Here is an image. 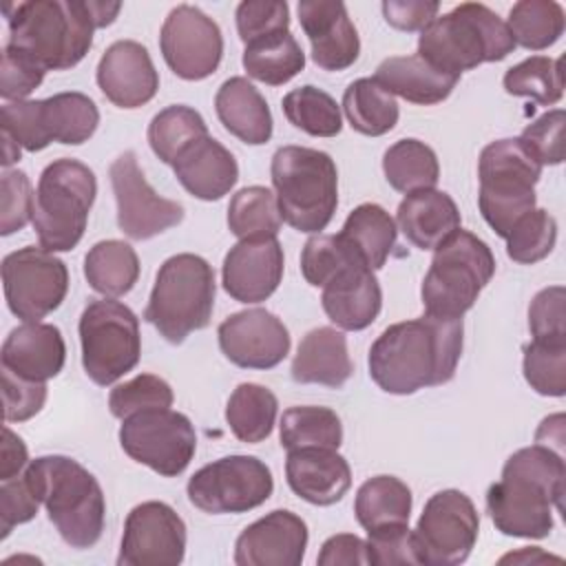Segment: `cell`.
Here are the masks:
<instances>
[{
  "label": "cell",
  "instance_id": "obj_21",
  "mask_svg": "<svg viewBox=\"0 0 566 566\" xmlns=\"http://www.w3.org/2000/svg\"><path fill=\"white\" fill-rule=\"evenodd\" d=\"M283 265V248L276 237L239 239L223 259V290L239 303H261L276 292Z\"/></svg>",
  "mask_w": 566,
  "mask_h": 566
},
{
  "label": "cell",
  "instance_id": "obj_39",
  "mask_svg": "<svg viewBox=\"0 0 566 566\" xmlns=\"http://www.w3.org/2000/svg\"><path fill=\"white\" fill-rule=\"evenodd\" d=\"M241 62L252 80L281 86L305 69V53L296 38L285 31L248 44Z\"/></svg>",
  "mask_w": 566,
  "mask_h": 566
},
{
  "label": "cell",
  "instance_id": "obj_14",
  "mask_svg": "<svg viewBox=\"0 0 566 566\" xmlns=\"http://www.w3.org/2000/svg\"><path fill=\"white\" fill-rule=\"evenodd\" d=\"M119 444L130 460L164 478H175L190 464L197 451V433L186 413L150 409L122 420Z\"/></svg>",
  "mask_w": 566,
  "mask_h": 566
},
{
  "label": "cell",
  "instance_id": "obj_61",
  "mask_svg": "<svg viewBox=\"0 0 566 566\" xmlns=\"http://www.w3.org/2000/svg\"><path fill=\"white\" fill-rule=\"evenodd\" d=\"M506 562H515V564H542V562H559V557L555 555H546L539 546H528V548H520L517 553H509L500 559V564Z\"/></svg>",
  "mask_w": 566,
  "mask_h": 566
},
{
  "label": "cell",
  "instance_id": "obj_29",
  "mask_svg": "<svg viewBox=\"0 0 566 566\" xmlns=\"http://www.w3.org/2000/svg\"><path fill=\"white\" fill-rule=\"evenodd\" d=\"M398 228L418 250H436L455 230L462 217L455 201L436 188L409 192L396 210Z\"/></svg>",
  "mask_w": 566,
  "mask_h": 566
},
{
  "label": "cell",
  "instance_id": "obj_49",
  "mask_svg": "<svg viewBox=\"0 0 566 566\" xmlns=\"http://www.w3.org/2000/svg\"><path fill=\"white\" fill-rule=\"evenodd\" d=\"M175 400L172 387L155 376V374H139L122 385H117L108 396V409L115 418L124 420L139 411L150 409H170Z\"/></svg>",
  "mask_w": 566,
  "mask_h": 566
},
{
  "label": "cell",
  "instance_id": "obj_31",
  "mask_svg": "<svg viewBox=\"0 0 566 566\" xmlns=\"http://www.w3.org/2000/svg\"><path fill=\"white\" fill-rule=\"evenodd\" d=\"M374 80L394 97H402L411 104L431 106L444 102L455 84L458 75L444 73L416 55H394L378 64Z\"/></svg>",
  "mask_w": 566,
  "mask_h": 566
},
{
  "label": "cell",
  "instance_id": "obj_26",
  "mask_svg": "<svg viewBox=\"0 0 566 566\" xmlns=\"http://www.w3.org/2000/svg\"><path fill=\"white\" fill-rule=\"evenodd\" d=\"M2 369L35 382L57 376L66 360L62 332L49 323H24L9 332L2 343Z\"/></svg>",
  "mask_w": 566,
  "mask_h": 566
},
{
  "label": "cell",
  "instance_id": "obj_40",
  "mask_svg": "<svg viewBox=\"0 0 566 566\" xmlns=\"http://www.w3.org/2000/svg\"><path fill=\"white\" fill-rule=\"evenodd\" d=\"M279 436L285 451L303 447L338 449L343 442V424L329 407H290L281 416Z\"/></svg>",
  "mask_w": 566,
  "mask_h": 566
},
{
  "label": "cell",
  "instance_id": "obj_56",
  "mask_svg": "<svg viewBox=\"0 0 566 566\" xmlns=\"http://www.w3.org/2000/svg\"><path fill=\"white\" fill-rule=\"evenodd\" d=\"M44 69L38 66L27 55L18 53L15 49H2V66H0V95L7 102H22L31 95L44 80Z\"/></svg>",
  "mask_w": 566,
  "mask_h": 566
},
{
  "label": "cell",
  "instance_id": "obj_50",
  "mask_svg": "<svg viewBox=\"0 0 566 566\" xmlns=\"http://www.w3.org/2000/svg\"><path fill=\"white\" fill-rule=\"evenodd\" d=\"M234 18L239 38L245 46L290 31V7L281 0H243L239 2Z\"/></svg>",
  "mask_w": 566,
  "mask_h": 566
},
{
  "label": "cell",
  "instance_id": "obj_60",
  "mask_svg": "<svg viewBox=\"0 0 566 566\" xmlns=\"http://www.w3.org/2000/svg\"><path fill=\"white\" fill-rule=\"evenodd\" d=\"M29 451L24 440L13 433L9 427H2V444H0V480H11L20 475L29 464Z\"/></svg>",
  "mask_w": 566,
  "mask_h": 566
},
{
  "label": "cell",
  "instance_id": "obj_5",
  "mask_svg": "<svg viewBox=\"0 0 566 566\" xmlns=\"http://www.w3.org/2000/svg\"><path fill=\"white\" fill-rule=\"evenodd\" d=\"M515 42L506 22L480 2H462L429 22L418 38V55L431 66L462 75L484 62H500Z\"/></svg>",
  "mask_w": 566,
  "mask_h": 566
},
{
  "label": "cell",
  "instance_id": "obj_4",
  "mask_svg": "<svg viewBox=\"0 0 566 566\" xmlns=\"http://www.w3.org/2000/svg\"><path fill=\"white\" fill-rule=\"evenodd\" d=\"M60 537L77 551L99 542L106 500L95 475L69 455H40L24 469Z\"/></svg>",
  "mask_w": 566,
  "mask_h": 566
},
{
  "label": "cell",
  "instance_id": "obj_33",
  "mask_svg": "<svg viewBox=\"0 0 566 566\" xmlns=\"http://www.w3.org/2000/svg\"><path fill=\"white\" fill-rule=\"evenodd\" d=\"M88 285L106 298L128 294L139 279V259L130 243L119 239L97 241L84 256Z\"/></svg>",
  "mask_w": 566,
  "mask_h": 566
},
{
  "label": "cell",
  "instance_id": "obj_8",
  "mask_svg": "<svg viewBox=\"0 0 566 566\" xmlns=\"http://www.w3.org/2000/svg\"><path fill=\"white\" fill-rule=\"evenodd\" d=\"M495 274L491 248L469 230H455L433 250L422 279L420 296L424 314L436 318H462Z\"/></svg>",
  "mask_w": 566,
  "mask_h": 566
},
{
  "label": "cell",
  "instance_id": "obj_28",
  "mask_svg": "<svg viewBox=\"0 0 566 566\" xmlns=\"http://www.w3.org/2000/svg\"><path fill=\"white\" fill-rule=\"evenodd\" d=\"M172 170L177 181L201 201L221 199L239 179L234 155L210 135L190 144L175 159Z\"/></svg>",
  "mask_w": 566,
  "mask_h": 566
},
{
  "label": "cell",
  "instance_id": "obj_19",
  "mask_svg": "<svg viewBox=\"0 0 566 566\" xmlns=\"http://www.w3.org/2000/svg\"><path fill=\"white\" fill-rule=\"evenodd\" d=\"M186 555V524L166 502H142L124 522L119 566H177Z\"/></svg>",
  "mask_w": 566,
  "mask_h": 566
},
{
  "label": "cell",
  "instance_id": "obj_54",
  "mask_svg": "<svg viewBox=\"0 0 566 566\" xmlns=\"http://www.w3.org/2000/svg\"><path fill=\"white\" fill-rule=\"evenodd\" d=\"M566 290L551 285L539 290L528 305V329L533 340H566Z\"/></svg>",
  "mask_w": 566,
  "mask_h": 566
},
{
  "label": "cell",
  "instance_id": "obj_44",
  "mask_svg": "<svg viewBox=\"0 0 566 566\" xmlns=\"http://www.w3.org/2000/svg\"><path fill=\"white\" fill-rule=\"evenodd\" d=\"M504 91L515 97H528L539 106H553L564 95L562 57L531 55L504 73Z\"/></svg>",
  "mask_w": 566,
  "mask_h": 566
},
{
  "label": "cell",
  "instance_id": "obj_55",
  "mask_svg": "<svg viewBox=\"0 0 566 566\" xmlns=\"http://www.w3.org/2000/svg\"><path fill=\"white\" fill-rule=\"evenodd\" d=\"M40 500L27 478V473L22 471L20 475L4 480L0 484V531H2V539L13 531V526L18 524H27L35 517L38 509H40Z\"/></svg>",
  "mask_w": 566,
  "mask_h": 566
},
{
  "label": "cell",
  "instance_id": "obj_10",
  "mask_svg": "<svg viewBox=\"0 0 566 566\" xmlns=\"http://www.w3.org/2000/svg\"><path fill=\"white\" fill-rule=\"evenodd\" d=\"M542 164L528 153L520 137L486 144L478 159V206L489 228L506 239L515 221L535 208V184Z\"/></svg>",
  "mask_w": 566,
  "mask_h": 566
},
{
  "label": "cell",
  "instance_id": "obj_1",
  "mask_svg": "<svg viewBox=\"0 0 566 566\" xmlns=\"http://www.w3.org/2000/svg\"><path fill=\"white\" fill-rule=\"evenodd\" d=\"M462 318L420 316L394 323L369 347V376L387 394L407 396L444 385L462 356Z\"/></svg>",
  "mask_w": 566,
  "mask_h": 566
},
{
  "label": "cell",
  "instance_id": "obj_36",
  "mask_svg": "<svg viewBox=\"0 0 566 566\" xmlns=\"http://www.w3.org/2000/svg\"><path fill=\"white\" fill-rule=\"evenodd\" d=\"M279 400L259 382H241L230 394L226 405V422L237 440L256 444L263 442L276 422Z\"/></svg>",
  "mask_w": 566,
  "mask_h": 566
},
{
  "label": "cell",
  "instance_id": "obj_43",
  "mask_svg": "<svg viewBox=\"0 0 566 566\" xmlns=\"http://www.w3.org/2000/svg\"><path fill=\"white\" fill-rule=\"evenodd\" d=\"M276 195L265 186H245L232 195L228 206V228L239 239L276 237L281 230Z\"/></svg>",
  "mask_w": 566,
  "mask_h": 566
},
{
  "label": "cell",
  "instance_id": "obj_37",
  "mask_svg": "<svg viewBox=\"0 0 566 566\" xmlns=\"http://www.w3.org/2000/svg\"><path fill=\"white\" fill-rule=\"evenodd\" d=\"M349 126L367 137H380L398 124V102L374 77L354 80L343 93Z\"/></svg>",
  "mask_w": 566,
  "mask_h": 566
},
{
  "label": "cell",
  "instance_id": "obj_42",
  "mask_svg": "<svg viewBox=\"0 0 566 566\" xmlns=\"http://www.w3.org/2000/svg\"><path fill=\"white\" fill-rule=\"evenodd\" d=\"M208 135V124L199 111L186 104H172L159 111L148 124V144L164 164L175 159L195 142Z\"/></svg>",
  "mask_w": 566,
  "mask_h": 566
},
{
  "label": "cell",
  "instance_id": "obj_48",
  "mask_svg": "<svg viewBox=\"0 0 566 566\" xmlns=\"http://www.w3.org/2000/svg\"><path fill=\"white\" fill-rule=\"evenodd\" d=\"M524 378L539 396L566 394V340H531L524 347Z\"/></svg>",
  "mask_w": 566,
  "mask_h": 566
},
{
  "label": "cell",
  "instance_id": "obj_57",
  "mask_svg": "<svg viewBox=\"0 0 566 566\" xmlns=\"http://www.w3.org/2000/svg\"><path fill=\"white\" fill-rule=\"evenodd\" d=\"M46 400V382L20 378L2 369V402L7 422H24L40 413Z\"/></svg>",
  "mask_w": 566,
  "mask_h": 566
},
{
  "label": "cell",
  "instance_id": "obj_32",
  "mask_svg": "<svg viewBox=\"0 0 566 566\" xmlns=\"http://www.w3.org/2000/svg\"><path fill=\"white\" fill-rule=\"evenodd\" d=\"M214 111L223 128L250 146L272 137V113L265 97L245 77L226 80L214 95Z\"/></svg>",
  "mask_w": 566,
  "mask_h": 566
},
{
  "label": "cell",
  "instance_id": "obj_59",
  "mask_svg": "<svg viewBox=\"0 0 566 566\" xmlns=\"http://www.w3.org/2000/svg\"><path fill=\"white\" fill-rule=\"evenodd\" d=\"M321 566H352V564H369L367 542L352 533H338L323 542L321 553L316 557Z\"/></svg>",
  "mask_w": 566,
  "mask_h": 566
},
{
  "label": "cell",
  "instance_id": "obj_34",
  "mask_svg": "<svg viewBox=\"0 0 566 566\" xmlns=\"http://www.w3.org/2000/svg\"><path fill=\"white\" fill-rule=\"evenodd\" d=\"M411 489L396 475H374L365 480L354 500V513L365 531L394 524H409Z\"/></svg>",
  "mask_w": 566,
  "mask_h": 566
},
{
  "label": "cell",
  "instance_id": "obj_3",
  "mask_svg": "<svg viewBox=\"0 0 566 566\" xmlns=\"http://www.w3.org/2000/svg\"><path fill=\"white\" fill-rule=\"evenodd\" d=\"M566 486L564 453L531 444L502 467V480L486 491V511L502 535L542 539L553 531V509H562Z\"/></svg>",
  "mask_w": 566,
  "mask_h": 566
},
{
  "label": "cell",
  "instance_id": "obj_2",
  "mask_svg": "<svg viewBox=\"0 0 566 566\" xmlns=\"http://www.w3.org/2000/svg\"><path fill=\"white\" fill-rule=\"evenodd\" d=\"M122 2L104 0H24L4 7L7 46L44 71H64L84 60L93 31L115 22Z\"/></svg>",
  "mask_w": 566,
  "mask_h": 566
},
{
  "label": "cell",
  "instance_id": "obj_18",
  "mask_svg": "<svg viewBox=\"0 0 566 566\" xmlns=\"http://www.w3.org/2000/svg\"><path fill=\"white\" fill-rule=\"evenodd\" d=\"M108 177L117 201V226L126 237L135 241L153 239L184 221V206L153 190L133 150L122 153L111 164Z\"/></svg>",
  "mask_w": 566,
  "mask_h": 566
},
{
  "label": "cell",
  "instance_id": "obj_6",
  "mask_svg": "<svg viewBox=\"0 0 566 566\" xmlns=\"http://www.w3.org/2000/svg\"><path fill=\"white\" fill-rule=\"evenodd\" d=\"M281 219L298 232L325 230L338 206L334 159L307 146H281L270 166Z\"/></svg>",
  "mask_w": 566,
  "mask_h": 566
},
{
  "label": "cell",
  "instance_id": "obj_7",
  "mask_svg": "<svg viewBox=\"0 0 566 566\" xmlns=\"http://www.w3.org/2000/svg\"><path fill=\"white\" fill-rule=\"evenodd\" d=\"M214 270L199 254H175L166 259L144 310V318L172 345L188 334L208 327L214 310Z\"/></svg>",
  "mask_w": 566,
  "mask_h": 566
},
{
  "label": "cell",
  "instance_id": "obj_15",
  "mask_svg": "<svg viewBox=\"0 0 566 566\" xmlns=\"http://www.w3.org/2000/svg\"><path fill=\"white\" fill-rule=\"evenodd\" d=\"M2 285L11 314L24 323H38L62 305L69 270L55 252L27 245L2 259Z\"/></svg>",
  "mask_w": 566,
  "mask_h": 566
},
{
  "label": "cell",
  "instance_id": "obj_41",
  "mask_svg": "<svg viewBox=\"0 0 566 566\" xmlns=\"http://www.w3.org/2000/svg\"><path fill=\"white\" fill-rule=\"evenodd\" d=\"M564 9L555 0H520L509 11V31L515 46L542 51L553 46L564 33Z\"/></svg>",
  "mask_w": 566,
  "mask_h": 566
},
{
  "label": "cell",
  "instance_id": "obj_23",
  "mask_svg": "<svg viewBox=\"0 0 566 566\" xmlns=\"http://www.w3.org/2000/svg\"><path fill=\"white\" fill-rule=\"evenodd\" d=\"M97 86L119 108H139L159 91V73L144 44L135 40L113 42L97 64Z\"/></svg>",
  "mask_w": 566,
  "mask_h": 566
},
{
  "label": "cell",
  "instance_id": "obj_46",
  "mask_svg": "<svg viewBox=\"0 0 566 566\" xmlns=\"http://www.w3.org/2000/svg\"><path fill=\"white\" fill-rule=\"evenodd\" d=\"M557 241V221L544 208H533L522 214L506 234V254L515 263L533 265L546 259Z\"/></svg>",
  "mask_w": 566,
  "mask_h": 566
},
{
  "label": "cell",
  "instance_id": "obj_45",
  "mask_svg": "<svg viewBox=\"0 0 566 566\" xmlns=\"http://www.w3.org/2000/svg\"><path fill=\"white\" fill-rule=\"evenodd\" d=\"M281 104L287 122L312 137H336L343 128L340 106L318 86H298L290 91Z\"/></svg>",
  "mask_w": 566,
  "mask_h": 566
},
{
  "label": "cell",
  "instance_id": "obj_35",
  "mask_svg": "<svg viewBox=\"0 0 566 566\" xmlns=\"http://www.w3.org/2000/svg\"><path fill=\"white\" fill-rule=\"evenodd\" d=\"M396 221L378 203L356 206L338 232L369 270H380L396 248Z\"/></svg>",
  "mask_w": 566,
  "mask_h": 566
},
{
  "label": "cell",
  "instance_id": "obj_11",
  "mask_svg": "<svg viewBox=\"0 0 566 566\" xmlns=\"http://www.w3.org/2000/svg\"><path fill=\"white\" fill-rule=\"evenodd\" d=\"M97 124L99 111L95 102L77 91L2 106V135L29 153H38L51 142L80 146L93 137Z\"/></svg>",
  "mask_w": 566,
  "mask_h": 566
},
{
  "label": "cell",
  "instance_id": "obj_47",
  "mask_svg": "<svg viewBox=\"0 0 566 566\" xmlns=\"http://www.w3.org/2000/svg\"><path fill=\"white\" fill-rule=\"evenodd\" d=\"M352 265H367L340 234H316L301 252V272L314 287H323Z\"/></svg>",
  "mask_w": 566,
  "mask_h": 566
},
{
  "label": "cell",
  "instance_id": "obj_52",
  "mask_svg": "<svg viewBox=\"0 0 566 566\" xmlns=\"http://www.w3.org/2000/svg\"><path fill=\"white\" fill-rule=\"evenodd\" d=\"M367 553H369V564L374 566L422 564L418 553V542L409 524H394V526L367 531Z\"/></svg>",
  "mask_w": 566,
  "mask_h": 566
},
{
  "label": "cell",
  "instance_id": "obj_12",
  "mask_svg": "<svg viewBox=\"0 0 566 566\" xmlns=\"http://www.w3.org/2000/svg\"><path fill=\"white\" fill-rule=\"evenodd\" d=\"M77 329L82 365L95 385L108 387L137 367L142 354L139 318L128 305L115 298L91 301Z\"/></svg>",
  "mask_w": 566,
  "mask_h": 566
},
{
  "label": "cell",
  "instance_id": "obj_17",
  "mask_svg": "<svg viewBox=\"0 0 566 566\" xmlns=\"http://www.w3.org/2000/svg\"><path fill=\"white\" fill-rule=\"evenodd\" d=\"M159 49L177 77L199 82L219 69L223 35L219 24L199 7L177 4L161 24Z\"/></svg>",
  "mask_w": 566,
  "mask_h": 566
},
{
  "label": "cell",
  "instance_id": "obj_20",
  "mask_svg": "<svg viewBox=\"0 0 566 566\" xmlns=\"http://www.w3.org/2000/svg\"><path fill=\"white\" fill-rule=\"evenodd\" d=\"M217 336L223 356L243 369H272L290 354L287 327L263 307L230 314Z\"/></svg>",
  "mask_w": 566,
  "mask_h": 566
},
{
  "label": "cell",
  "instance_id": "obj_22",
  "mask_svg": "<svg viewBox=\"0 0 566 566\" xmlns=\"http://www.w3.org/2000/svg\"><path fill=\"white\" fill-rule=\"evenodd\" d=\"M307 524L292 511L276 509L241 531L234 544L239 566H298L307 548Z\"/></svg>",
  "mask_w": 566,
  "mask_h": 566
},
{
  "label": "cell",
  "instance_id": "obj_58",
  "mask_svg": "<svg viewBox=\"0 0 566 566\" xmlns=\"http://www.w3.org/2000/svg\"><path fill=\"white\" fill-rule=\"evenodd\" d=\"M387 24L398 31H422L438 18L440 2L436 0H387L380 4Z\"/></svg>",
  "mask_w": 566,
  "mask_h": 566
},
{
  "label": "cell",
  "instance_id": "obj_24",
  "mask_svg": "<svg viewBox=\"0 0 566 566\" xmlns=\"http://www.w3.org/2000/svg\"><path fill=\"white\" fill-rule=\"evenodd\" d=\"M298 22L312 46V60L323 71H345L360 53V40L347 7L338 0H301Z\"/></svg>",
  "mask_w": 566,
  "mask_h": 566
},
{
  "label": "cell",
  "instance_id": "obj_30",
  "mask_svg": "<svg viewBox=\"0 0 566 566\" xmlns=\"http://www.w3.org/2000/svg\"><path fill=\"white\" fill-rule=\"evenodd\" d=\"M292 378L301 385L343 387L352 371L347 338L336 327H316L303 336L292 360Z\"/></svg>",
  "mask_w": 566,
  "mask_h": 566
},
{
  "label": "cell",
  "instance_id": "obj_51",
  "mask_svg": "<svg viewBox=\"0 0 566 566\" xmlns=\"http://www.w3.org/2000/svg\"><path fill=\"white\" fill-rule=\"evenodd\" d=\"M0 234L9 237L33 221L35 197L24 170H4L0 181Z\"/></svg>",
  "mask_w": 566,
  "mask_h": 566
},
{
  "label": "cell",
  "instance_id": "obj_13",
  "mask_svg": "<svg viewBox=\"0 0 566 566\" xmlns=\"http://www.w3.org/2000/svg\"><path fill=\"white\" fill-rule=\"evenodd\" d=\"M272 471L254 455L219 458L188 480L186 493L192 506L210 515L248 513L270 500Z\"/></svg>",
  "mask_w": 566,
  "mask_h": 566
},
{
  "label": "cell",
  "instance_id": "obj_53",
  "mask_svg": "<svg viewBox=\"0 0 566 566\" xmlns=\"http://www.w3.org/2000/svg\"><path fill=\"white\" fill-rule=\"evenodd\" d=\"M564 111L553 108L528 124L522 130L520 142L542 166H557L564 161Z\"/></svg>",
  "mask_w": 566,
  "mask_h": 566
},
{
  "label": "cell",
  "instance_id": "obj_9",
  "mask_svg": "<svg viewBox=\"0 0 566 566\" xmlns=\"http://www.w3.org/2000/svg\"><path fill=\"white\" fill-rule=\"evenodd\" d=\"M97 195L95 172L71 157L51 161L38 181L33 230L40 248L69 252L84 237L88 212Z\"/></svg>",
  "mask_w": 566,
  "mask_h": 566
},
{
  "label": "cell",
  "instance_id": "obj_16",
  "mask_svg": "<svg viewBox=\"0 0 566 566\" xmlns=\"http://www.w3.org/2000/svg\"><path fill=\"white\" fill-rule=\"evenodd\" d=\"M480 533V515L471 497L458 489L433 493L413 531L422 564L455 566L467 562Z\"/></svg>",
  "mask_w": 566,
  "mask_h": 566
},
{
  "label": "cell",
  "instance_id": "obj_38",
  "mask_svg": "<svg viewBox=\"0 0 566 566\" xmlns=\"http://www.w3.org/2000/svg\"><path fill=\"white\" fill-rule=\"evenodd\" d=\"M382 172L389 186L398 192H416L436 188L440 179V164L431 146L407 137L391 144L382 155Z\"/></svg>",
  "mask_w": 566,
  "mask_h": 566
},
{
  "label": "cell",
  "instance_id": "obj_25",
  "mask_svg": "<svg viewBox=\"0 0 566 566\" xmlns=\"http://www.w3.org/2000/svg\"><path fill=\"white\" fill-rule=\"evenodd\" d=\"M285 478L290 489L314 506H332L352 486V469L338 449L303 447L287 451Z\"/></svg>",
  "mask_w": 566,
  "mask_h": 566
},
{
  "label": "cell",
  "instance_id": "obj_27",
  "mask_svg": "<svg viewBox=\"0 0 566 566\" xmlns=\"http://www.w3.org/2000/svg\"><path fill=\"white\" fill-rule=\"evenodd\" d=\"M321 303L336 327L345 332H360L380 314V283L367 265H352L323 285Z\"/></svg>",
  "mask_w": 566,
  "mask_h": 566
}]
</instances>
